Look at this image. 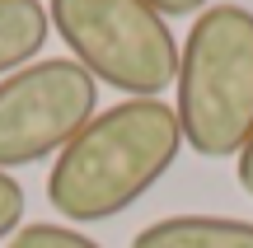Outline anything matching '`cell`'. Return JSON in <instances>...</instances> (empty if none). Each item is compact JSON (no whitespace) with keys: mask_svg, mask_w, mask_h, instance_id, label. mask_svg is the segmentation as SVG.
Masks as SVG:
<instances>
[{"mask_svg":"<svg viewBox=\"0 0 253 248\" xmlns=\"http://www.w3.org/2000/svg\"><path fill=\"white\" fill-rule=\"evenodd\" d=\"M183 150L178 112L164 99H122L94 112L89 127L56 155L47 202L71 225H99L136 206Z\"/></svg>","mask_w":253,"mask_h":248,"instance_id":"1","label":"cell"},{"mask_svg":"<svg viewBox=\"0 0 253 248\" xmlns=\"http://www.w3.org/2000/svg\"><path fill=\"white\" fill-rule=\"evenodd\" d=\"M178 127L202 159H230L253 136V9L211 5L178 42Z\"/></svg>","mask_w":253,"mask_h":248,"instance_id":"2","label":"cell"},{"mask_svg":"<svg viewBox=\"0 0 253 248\" xmlns=\"http://www.w3.org/2000/svg\"><path fill=\"white\" fill-rule=\"evenodd\" d=\"M47 19L71 61L126 99H155L178 75V37L145 0H52Z\"/></svg>","mask_w":253,"mask_h":248,"instance_id":"3","label":"cell"},{"mask_svg":"<svg viewBox=\"0 0 253 248\" xmlns=\"http://www.w3.org/2000/svg\"><path fill=\"white\" fill-rule=\"evenodd\" d=\"M99 112V80L71 56L33 61L0 80V174L61 155Z\"/></svg>","mask_w":253,"mask_h":248,"instance_id":"4","label":"cell"},{"mask_svg":"<svg viewBox=\"0 0 253 248\" xmlns=\"http://www.w3.org/2000/svg\"><path fill=\"white\" fill-rule=\"evenodd\" d=\"M131 248H253V225L230 215H169L145 225Z\"/></svg>","mask_w":253,"mask_h":248,"instance_id":"5","label":"cell"},{"mask_svg":"<svg viewBox=\"0 0 253 248\" xmlns=\"http://www.w3.org/2000/svg\"><path fill=\"white\" fill-rule=\"evenodd\" d=\"M47 33H52V19L42 0H0V75L33 66Z\"/></svg>","mask_w":253,"mask_h":248,"instance_id":"6","label":"cell"},{"mask_svg":"<svg viewBox=\"0 0 253 248\" xmlns=\"http://www.w3.org/2000/svg\"><path fill=\"white\" fill-rule=\"evenodd\" d=\"M9 248H103V244H94L89 234H80V230L38 220V225H19V234L9 239Z\"/></svg>","mask_w":253,"mask_h":248,"instance_id":"7","label":"cell"},{"mask_svg":"<svg viewBox=\"0 0 253 248\" xmlns=\"http://www.w3.org/2000/svg\"><path fill=\"white\" fill-rule=\"evenodd\" d=\"M24 187L14 183L9 174H0V239H9V234H19V220H24Z\"/></svg>","mask_w":253,"mask_h":248,"instance_id":"8","label":"cell"},{"mask_svg":"<svg viewBox=\"0 0 253 248\" xmlns=\"http://www.w3.org/2000/svg\"><path fill=\"white\" fill-rule=\"evenodd\" d=\"M145 5H150L155 14H164V19H183V14H197L207 0H145Z\"/></svg>","mask_w":253,"mask_h":248,"instance_id":"9","label":"cell"},{"mask_svg":"<svg viewBox=\"0 0 253 248\" xmlns=\"http://www.w3.org/2000/svg\"><path fill=\"white\" fill-rule=\"evenodd\" d=\"M235 159H239V164H235V174H239V187H244V192L253 197V136H249V145L239 150Z\"/></svg>","mask_w":253,"mask_h":248,"instance_id":"10","label":"cell"}]
</instances>
